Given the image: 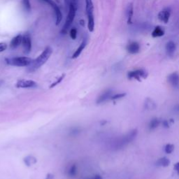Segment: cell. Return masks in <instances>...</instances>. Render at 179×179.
I'll return each instance as SVG.
<instances>
[{"label": "cell", "mask_w": 179, "mask_h": 179, "mask_svg": "<svg viewBox=\"0 0 179 179\" xmlns=\"http://www.w3.org/2000/svg\"><path fill=\"white\" fill-rule=\"evenodd\" d=\"M43 1L49 4L53 8L56 16V25H58L62 20V14L59 7L55 4V2L53 0H43Z\"/></svg>", "instance_id": "ba28073f"}, {"label": "cell", "mask_w": 179, "mask_h": 179, "mask_svg": "<svg viewBox=\"0 0 179 179\" xmlns=\"http://www.w3.org/2000/svg\"><path fill=\"white\" fill-rule=\"evenodd\" d=\"M127 50L128 52L131 53V54H136V53L139 52L140 46L137 42L133 41V42H131L130 43L127 45Z\"/></svg>", "instance_id": "5bb4252c"}, {"label": "cell", "mask_w": 179, "mask_h": 179, "mask_svg": "<svg viewBox=\"0 0 179 179\" xmlns=\"http://www.w3.org/2000/svg\"><path fill=\"white\" fill-rule=\"evenodd\" d=\"M148 76V73L144 69H136L131 71L127 74L128 78L130 79H134L138 80H141V78L146 79Z\"/></svg>", "instance_id": "9c48e42d"}, {"label": "cell", "mask_w": 179, "mask_h": 179, "mask_svg": "<svg viewBox=\"0 0 179 179\" xmlns=\"http://www.w3.org/2000/svg\"><path fill=\"white\" fill-rule=\"evenodd\" d=\"M5 61L7 64L14 67H29L32 64L33 59L29 57H16L12 58H6Z\"/></svg>", "instance_id": "7a4b0ae2"}, {"label": "cell", "mask_w": 179, "mask_h": 179, "mask_svg": "<svg viewBox=\"0 0 179 179\" xmlns=\"http://www.w3.org/2000/svg\"><path fill=\"white\" fill-rule=\"evenodd\" d=\"M22 44L24 49V53L29 54L32 50V39L30 34L28 32L23 35Z\"/></svg>", "instance_id": "8992f818"}, {"label": "cell", "mask_w": 179, "mask_h": 179, "mask_svg": "<svg viewBox=\"0 0 179 179\" xmlns=\"http://www.w3.org/2000/svg\"><path fill=\"white\" fill-rule=\"evenodd\" d=\"M137 135V130H133L130 131L129 133H127L126 135H125L123 138H121L119 141L116 143V148H120L123 146L129 144L131 141H132L133 140L136 138Z\"/></svg>", "instance_id": "5b68a950"}, {"label": "cell", "mask_w": 179, "mask_h": 179, "mask_svg": "<svg viewBox=\"0 0 179 179\" xmlns=\"http://www.w3.org/2000/svg\"><path fill=\"white\" fill-rule=\"evenodd\" d=\"M92 179H103L102 176H101L99 174H96V175H95L93 178H92Z\"/></svg>", "instance_id": "836d02e7"}, {"label": "cell", "mask_w": 179, "mask_h": 179, "mask_svg": "<svg viewBox=\"0 0 179 179\" xmlns=\"http://www.w3.org/2000/svg\"><path fill=\"white\" fill-rule=\"evenodd\" d=\"M80 130L79 129V128H74V129L71 131V134H72V135L74 136H76L77 135V134L78 133H80Z\"/></svg>", "instance_id": "f546056e"}, {"label": "cell", "mask_w": 179, "mask_h": 179, "mask_svg": "<svg viewBox=\"0 0 179 179\" xmlns=\"http://www.w3.org/2000/svg\"><path fill=\"white\" fill-rule=\"evenodd\" d=\"M7 47H8V46L6 43H4V42L0 43V53H2V52L4 51V50H7Z\"/></svg>", "instance_id": "f1b7e54d"}, {"label": "cell", "mask_w": 179, "mask_h": 179, "mask_svg": "<svg viewBox=\"0 0 179 179\" xmlns=\"http://www.w3.org/2000/svg\"><path fill=\"white\" fill-rule=\"evenodd\" d=\"M22 4L24 7V9L28 12L31 11V4L29 0H23Z\"/></svg>", "instance_id": "603a6c76"}, {"label": "cell", "mask_w": 179, "mask_h": 179, "mask_svg": "<svg viewBox=\"0 0 179 179\" xmlns=\"http://www.w3.org/2000/svg\"><path fill=\"white\" fill-rule=\"evenodd\" d=\"M85 10L88 16V28L92 32L95 28V18H94V6L92 0H85Z\"/></svg>", "instance_id": "3957f363"}, {"label": "cell", "mask_w": 179, "mask_h": 179, "mask_svg": "<svg viewBox=\"0 0 179 179\" xmlns=\"http://www.w3.org/2000/svg\"><path fill=\"white\" fill-rule=\"evenodd\" d=\"M160 124V120L159 118H155L153 119H152L151 121L150 122V124H149V128L151 130H155L159 126Z\"/></svg>", "instance_id": "7402d4cb"}, {"label": "cell", "mask_w": 179, "mask_h": 179, "mask_svg": "<svg viewBox=\"0 0 179 179\" xmlns=\"http://www.w3.org/2000/svg\"><path fill=\"white\" fill-rule=\"evenodd\" d=\"M69 35L70 37L72 38L73 40H75L77 37V29L76 28L71 29V30L69 32Z\"/></svg>", "instance_id": "4316f807"}, {"label": "cell", "mask_w": 179, "mask_h": 179, "mask_svg": "<svg viewBox=\"0 0 179 179\" xmlns=\"http://www.w3.org/2000/svg\"><path fill=\"white\" fill-rule=\"evenodd\" d=\"M133 11H134L133 5H132V4H130L129 5H128V7L127 8V11H126L128 24L132 23V18L133 13H134Z\"/></svg>", "instance_id": "ffe728a7"}, {"label": "cell", "mask_w": 179, "mask_h": 179, "mask_svg": "<svg viewBox=\"0 0 179 179\" xmlns=\"http://www.w3.org/2000/svg\"><path fill=\"white\" fill-rule=\"evenodd\" d=\"M64 2H65V4H66V5L68 7L71 4L77 6L76 0H64Z\"/></svg>", "instance_id": "83f0119b"}, {"label": "cell", "mask_w": 179, "mask_h": 179, "mask_svg": "<svg viewBox=\"0 0 179 179\" xmlns=\"http://www.w3.org/2000/svg\"><path fill=\"white\" fill-rule=\"evenodd\" d=\"M164 34H165V31H164V29L160 26L156 27L153 29V32H152V36H153V37L154 38L162 37Z\"/></svg>", "instance_id": "d6986e66"}, {"label": "cell", "mask_w": 179, "mask_h": 179, "mask_svg": "<svg viewBox=\"0 0 179 179\" xmlns=\"http://www.w3.org/2000/svg\"><path fill=\"white\" fill-rule=\"evenodd\" d=\"M85 46H86V41L84 39L82 41V43L80 44V46H79V47L78 48V49L76 50V51L74 52V53L72 55V58L73 59H76V58H78V57L80 54H81V53L83 50V49H84L85 48Z\"/></svg>", "instance_id": "ac0fdd59"}, {"label": "cell", "mask_w": 179, "mask_h": 179, "mask_svg": "<svg viewBox=\"0 0 179 179\" xmlns=\"http://www.w3.org/2000/svg\"><path fill=\"white\" fill-rule=\"evenodd\" d=\"M88 179H90V178H88Z\"/></svg>", "instance_id": "8d00e7d4"}, {"label": "cell", "mask_w": 179, "mask_h": 179, "mask_svg": "<svg viewBox=\"0 0 179 179\" xmlns=\"http://www.w3.org/2000/svg\"><path fill=\"white\" fill-rule=\"evenodd\" d=\"M23 40V35L18 34L16 37L12 38L10 42V48L11 49H15L18 47L20 44L22 43Z\"/></svg>", "instance_id": "4fadbf2b"}, {"label": "cell", "mask_w": 179, "mask_h": 179, "mask_svg": "<svg viewBox=\"0 0 179 179\" xmlns=\"http://www.w3.org/2000/svg\"><path fill=\"white\" fill-rule=\"evenodd\" d=\"M162 125L164 126V127H165V128H168V127H169V125L168 121L166 120L162 121Z\"/></svg>", "instance_id": "4dcf8cb0"}, {"label": "cell", "mask_w": 179, "mask_h": 179, "mask_svg": "<svg viewBox=\"0 0 179 179\" xmlns=\"http://www.w3.org/2000/svg\"><path fill=\"white\" fill-rule=\"evenodd\" d=\"M176 50V44L174 41H170L166 45V51L169 56H173Z\"/></svg>", "instance_id": "9a60e30c"}, {"label": "cell", "mask_w": 179, "mask_h": 179, "mask_svg": "<svg viewBox=\"0 0 179 179\" xmlns=\"http://www.w3.org/2000/svg\"><path fill=\"white\" fill-rule=\"evenodd\" d=\"M126 96V93H117V94H115L113 95V96L111 97V100H119V99H121V98H123L124 97Z\"/></svg>", "instance_id": "484cf974"}, {"label": "cell", "mask_w": 179, "mask_h": 179, "mask_svg": "<svg viewBox=\"0 0 179 179\" xmlns=\"http://www.w3.org/2000/svg\"><path fill=\"white\" fill-rule=\"evenodd\" d=\"M68 8H69V12H68V15L67 16L66 21H65V23L63 26V28H62V31H61L62 34H66L69 29L71 24H72L74 20V18H75L76 13V6L71 4Z\"/></svg>", "instance_id": "277c9868"}, {"label": "cell", "mask_w": 179, "mask_h": 179, "mask_svg": "<svg viewBox=\"0 0 179 179\" xmlns=\"http://www.w3.org/2000/svg\"><path fill=\"white\" fill-rule=\"evenodd\" d=\"M174 150V146L173 144H166L165 146V151L166 153L167 154H171L173 151Z\"/></svg>", "instance_id": "d4e9b609"}, {"label": "cell", "mask_w": 179, "mask_h": 179, "mask_svg": "<svg viewBox=\"0 0 179 179\" xmlns=\"http://www.w3.org/2000/svg\"><path fill=\"white\" fill-rule=\"evenodd\" d=\"M174 169L177 171V173L179 174V162H177L174 165Z\"/></svg>", "instance_id": "d6a6232c"}, {"label": "cell", "mask_w": 179, "mask_h": 179, "mask_svg": "<svg viewBox=\"0 0 179 179\" xmlns=\"http://www.w3.org/2000/svg\"><path fill=\"white\" fill-rule=\"evenodd\" d=\"M64 77H65V74H62V75L61 76H59V78L57 79L55 82H53L51 85H50V88H55L56 87L57 85H58V84H59L62 80H63V79H64Z\"/></svg>", "instance_id": "cb8c5ba5"}, {"label": "cell", "mask_w": 179, "mask_h": 179, "mask_svg": "<svg viewBox=\"0 0 179 179\" xmlns=\"http://www.w3.org/2000/svg\"><path fill=\"white\" fill-rule=\"evenodd\" d=\"M45 179H54V175L52 174H48Z\"/></svg>", "instance_id": "1f68e13d"}, {"label": "cell", "mask_w": 179, "mask_h": 179, "mask_svg": "<svg viewBox=\"0 0 179 179\" xmlns=\"http://www.w3.org/2000/svg\"><path fill=\"white\" fill-rule=\"evenodd\" d=\"M77 173H78V167L76 164L71 165L67 171V174L69 178H74L76 176Z\"/></svg>", "instance_id": "2e32d148"}, {"label": "cell", "mask_w": 179, "mask_h": 179, "mask_svg": "<svg viewBox=\"0 0 179 179\" xmlns=\"http://www.w3.org/2000/svg\"><path fill=\"white\" fill-rule=\"evenodd\" d=\"M16 86L18 88H37V83L33 80L20 79L18 80Z\"/></svg>", "instance_id": "52a82bcc"}, {"label": "cell", "mask_w": 179, "mask_h": 179, "mask_svg": "<svg viewBox=\"0 0 179 179\" xmlns=\"http://www.w3.org/2000/svg\"><path fill=\"white\" fill-rule=\"evenodd\" d=\"M156 164L157 166L166 167V166H168L170 165V160L168 159V158L164 157L162 158H160V159L157 160Z\"/></svg>", "instance_id": "44dd1931"}, {"label": "cell", "mask_w": 179, "mask_h": 179, "mask_svg": "<svg viewBox=\"0 0 179 179\" xmlns=\"http://www.w3.org/2000/svg\"><path fill=\"white\" fill-rule=\"evenodd\" d=\"M57 2H59V0H55Z\"/></svg>", "instance_id": "d590c367"}, {"label": "cell", "mask_w": 179, "mask_h": 179, "mask_svg": "<svg viewBox=\"0 0 179 179\" xmlns=\"http://www.w3.org/2000/svg\"><path fill=\"white\" fill-rule=\"evenodd\" d=\"M112 96H113V91L111 90H107L104 91L103 93L97 98L96 103L97 104H100L106 102L107 100H111Z\"/></svg>", "instance_id": "8fae6325"}, {"label": "cell", "mask_w": 179, "mask_h": 179, "mask_svg": "<svg viewBox=\"0 0 179 179\" xmlns=\"http://www.w3.org/2000/svg\"><path fill=\"white\" fill-rule=\"evenodd\" d=\"M168 81L173 87H179V74L177 72H174L168 76Z\"/></svg>", "instance_id": "7c38bea8"}, {"label": "cell", "mask_w": 179, "mask_h": 179, "mask_svg": "<svg viewBox=\"0 0 179 179\" xmlns=\"http://www.w3.org/2000/svg\"><path fill=\"white\" fill-rule=\"evenodd\" d=\"M23 162L27 166H31L32 165H35V164L37 162V158L34 156H28L24 158Z\"/></svg>", "instance_id": "e0dca14e"}, {"label": "cell", "mask_w": 179, "mask_h": 179, "mask_svg": "<svg viewBox=\"0 0 179 179\" xmlns=\"http://www.w3.org/2000/svg\"><path fill=\"white\" fill-rule=\"evenodd\" d=\"M53 53V49L50 46L46 47V49L43 50V51L38 55V58L35 59H33L32 64L28 67V71L29 72H32L37 70L41 67L46 63V62L49 60L50 57L51 56Z\"/></svg>", "instance_id": "6da1fadb"}, {"label": "cell", "mask_w": 179, "mask_h": 179, "mask_svg": "<svg viewBox=\"0 0 179 179\" xmlns=\"http://www.w3.org/2000/svg\"><path fill=\"white\" fill-rule=\"evenodd\" d=\"M171 9L169 7L165 8L164 9L161 11L159 14H158V18H159L161 21L164 22L165 23H167L170 16H171Z\"/></svg>", "instance_id": "30bf717a"}, {"label": "cell", "mask_w": 179, "mask_h": 179, "mask_svg": "<svg viewBox=\"0 0 179 179\" xmlns=\"http://www.w3.org/2000/svg\"><path fill=\"white\" fill-rule=\"evenodd\" d=\"M80 24L81 25H83V26H84V25H85V23H84V20H80Z\"/></svg>", "instance_id": "e575fe53"}]
</instances>
